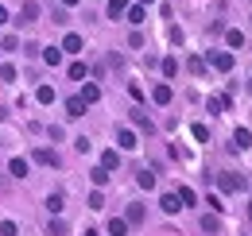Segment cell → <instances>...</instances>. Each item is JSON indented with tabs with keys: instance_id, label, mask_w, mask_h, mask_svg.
I'll use <instances>...</instances> for the list:
<instances>
[{
	"instance_id": "7c38bea8",
	"label": "cell",
	"mask_w": 252,
	"mask_h": 236,
	"mask_svg": "<svg viewBox=\"0 0 252 236\" xmlns=\"http://www.w3.org/2000/svg\"><path fill=\"white\" fill-rule=\"evenodd\" d=\"M225 43H229V51H241V47H245V31L229 28V31H225Z\"/></svg>"
},
{
	"instance_id": "484cf974",
	"label": "cell",
	"mask_w": 252,
	"mask_h": 236,
	"mask_svg": "<svg viewBox=\"0 0 252 236\" xmlns=\"http://www.w3.org/2000/svg\"><path fill=\"white\" fill-rule=\"evenodd\" d=\"M90 178H94V186L101 190V186L109 182V171H105V167H94V171H90Z\"/></svg>"
},
{
	"instance_id": "ffe728a7",
	"label": "cell",
	"mask_w": 252,
	"mask_h": 236,
	"mask_svg": "<svg viewBox=\"0 0 252 236\" xmlns=\"http://www.w3.org/2000/svg\"><path fill=\"white\" fill-rule=\"evenodd\" d=\"M109 236H128V221L125 217H113V221H109Z\"/></svg>"
},
{
	"instance_id": "277c9868",
	"label": "cell",
	"mask_w": 252,
	"mask_h": 236,
	"mask_svg": "<svg viewBox=\"0 0 252 236\" xmlns=\"http://www.w3.org/2000/svg\"><path fill=\"white\" fill-rule=\"evenodd\" d=\"M78 97H82L86 105H97V101H101V86H97V82H82V93H78Z\"/></svg>"
},
{
	"instance_id": "4fadbf2b",
	"label": "cell",
	"mask_w": 252,
	"mask_h": 236,
	"mask_svg": "<svg viewBox=\"0 0 252 236\" xmlns=\"http://www.w3.org/2000/svg\"><path fill=\"white\" fill-rule=\"evenodd\" d=\"M8 175L12 178H28V159H20V155L8 159Z\"/></svg>"
},
{
	"instance_id": "7402d4cb",
	"label": "cell",
	"mask_w": 252,
	"mask_h": 236,
	"mask_svg": "<svg viewBox=\"0 0 252 236\" xmlns=\"http://www.w3.org/2000/svg\"><path fill=\"white\" fill-rule=\"evenodd\" d=\"M43 62H47V66H59V62H63V51H59V47H43Z\"/></svg>"
},
{
	"instance_id": "ab89813d",
	"label": "cell",
	"mask_w": 252,
	"mask_h": 236,
	"mask_svg": "<svg viewBox=\"0 0 252 236\" xmlns=\"http://www.w3.org/2000/svg\"><path fill=\"white\" fill-rule=\"evenodd\" d=\"M249 221H252V202H249Z\"/></svg>"
},
{
	"instance_id": "1f68e13d",
	"label": "cell",
	"mask_w": 252,
	"mask_h": 236,
	"mask_svg": "<svg viewBox=\"0 0 252 236\" xmlns=\"http://www.w3.org/2000/svg\"><path fill=\"white\" fill-rule=\"evenodd\" d=\"M0 236H20V229H16V221H0Z\"/></svg>"
},
{
	"instance_id": "f546056e",
	"label": "cell",
	"mask_w": 252,
	"mask_h": 236,
	"mask_svg": "<svg viewBox=\"0 0 252 236\" xmlns=\"http://www.w3.org/2000/svg\"><path fill=\"white\" fill-rule=\"evenodd\" d=\"M47 236H66V221H59V217H55V221L47 225Z\"/></svg>"
},
{
	"instance_id": "74e56055",
	"label": "cell",
	"mask_w": 252,
	"mask_h": 236,
	"mask_svg": "<svg viewBox=\"0 0 252 236\" xmlns=\"http://www.w3.org/2000/svg\"><path fill=\"white\" fill-rule=\"evenodd\" d=\"M63 4H66V8H74V4H82V0H63Z\"/></svg>"
},
{
	"instance_id": "44dd1931",
	"label": "cell",
	"mask_w": 252,
	"mask_h": 236,
	"mask_svg": "<svg viewBox=\"0 0 252 236\" xmlns=\"http://www.w3.org/2000/svg\"><path fill=\"white\" fill-rule=\"evenodd\" d=\"M159 70H163V78H175V74H179V59H171V55H167V59L159 62Z\"/></svg>"
},
{
	"instance_id": "2e32d148",
	"label": "cell",
	"mask_w": 252,
	"mask_h": 236,
	"mask_svg": "<svg viewBox=\"0 0 252 236\" xmlns=\"http://www.w3.org/2000/svg\"><path fill=\"white\" fill-rule=\"evenodd\" d=\"M101 167H105V171H117V167H121V151H101Z\"/></svg>"
},
{
	"instance_id": "9a60e30c",
	"label": "cell",
	"mask_w": 252,
	"mask_h": 236,
	"mask_svg": "<svg viewBox=\"0 0 252 236\" xmlns=\"http://www.w3.org/2000/svg\"><path fill=\"white\" fill-rule=\"evenodd\" d=\"M159 209H163V213H179V209H183L179 194H163V198H159Z\"/></svg>"
},
{
	"instance_id": "5b68a950",
	"label": "cell",
	"mask_w": 252,
	"mask_h": 236,
	"mask_svg": "<svg viewBox=\"0 0 252 236\" xmlns=\"http://www.w3.org/2000/svg\"><path fill=\"white\" fill-rule=\"evenodd\" d=\"M171 97H175V89L167 86V82H159V86L152 89V101H156V105H171Z\"/></svg>"
},
{
	"instance_id": "60d3db41",
	"label": "cell",
	"mask_w": 252,
	"mask_h": 236,
	"mask_svg": "<svg viewBox=\"0 0 252 236\" xmlns=\"http://www.w3.org/2000/svg\"><path fill=\"white\" fill-rule=\"evenodd\" d=\"M140 4H152V0H140Z\"/></svg>"
},
{
	"instance_id": "30bf717a",
	"label": "cell",
	"mask_w": 252,
	"mask_h": 236,
	"mask_svg": "<svg viewBox=\"0 0 252 236\" xmlns=\"http://www.w3.org/2000/svg\"><path fill=\"white\" fill-rule=\"evenodd\" d=\"M245 148H252V132L249 128H237L233 132V151H245Z\"/></svg>"
},
{
	"instance_id": "3957f363",
	"label": "cell",
	"mask_w": 252,
	"mask_h": 236,
	"mask_svg": "<svg viewBox=\"0 0 252 236\" xmlns=\"http://www.w3.org/2000/svg\"><path fill=\"white\" fill-rule=\"evenodd\" d=\"M117 148H121V151H136V148H140V140H136L132 128H121V132H117Z\"/></svg>"
},
{
	"instance_id": "ba28073f",
	"label": "cell",
	"mask_w": 252,
	"mask_h": 236,
	"mask_svg": "<svg viewBox=\"0 0 252 236\" xmlns=\"http://www.w3.org/2000/svg\"><path fill=\"white\" fill-rule=\"evenodd\" d=\"M35 163H43V167H59V151H51V148H35Z\"/></svg>"
},
{
	"instance_id": "8d00e7d4",
	"label": "cell",
	"mask_w": 252,
	"mask_h": 236,
	"mask_svg": "<svg viewBox=\"0 0 252 236\" xmlns=\"http://www.w3.org/2000/svg\"><path fill=\"white\" fill-rule=\"evenodd\" d=\"M0 24H8V8L4 4H0Z\"/></svg>"
},
{
	"instance_id": "8992f818",
	"label": "cell",
	"mask_w": 252,
	"mask_h": 236,
	"mask_svg": "<svg viewBox=\"0 0 252 236\" xmlns=\"http://www.w3.org/2000/svg\"><path fill=\"white\" fill-rule=\"evenodd\" d=\"M86 109H90V105H86V101H82V97H70V101H66V117H70V120L86 117Z\"/></svg>"
},
{
	"instance_id": "4dcf8cb0",
	"label": "cell",
	"mask_w": 252,
	"mask_h": 236,
	"mask_svg": "<svg viewBox=\"0 0 252 236\" xmlns=\"http://www.w3.org/2000/svg\"><path fill=\"white\" fill-rule=\"evenodd\" d=\"M187 70H190V74H206V59H198V55H194V59L187 62Z\"/></svg>"
},
{
	"instance_id": "d6986e66",
	"label": "cell",
	"mask_w": 252,
	"mask_h": 236,
	"mask_svg": "<svg viewBox=\"0 0 252 236\" xmlns=\"http://www.w3.org/2000/svg\"><path fill=\"white\" fill-rule=\"evenodd\" d=\"M66 74H70V82H86V74H90V70H86V62H70V70H66Z\"/></svg>"
},
{
	"instance_id": "ac0fdd59",
	"label": "cell",
	"mask_w": 252,
	"mask_h": 236,
	"mask_svg": "<svg viewBox=\"0 0 252 236\" xmlns=\"http://www.w3.org/2000/svg\"><path fill=\"white\" fill-rule=\"evenodd\" d=\"M125 221H128V229H132V225H144V206H128Z\"/></svg>"
},
{
	"instance_id": "7a4b0ae2",
	"label": "cell",
	"mask_w": 252,
	"mask_h": 236,
	"mask_svg": "<svg viewBox=\"0 0 252 236\" xmlns=\"http://www.w3.org/2000/svg\"><path fill=\"white\" fill-rule=\"evenodd\" d=\"M218 186L225 190V194H233V190H245V178H237L233 171H221V175H218Z\"/></svg>"
},
{
	"instance_id": "836d02e7",
	"label": "cell",
	"mask_w": 252,
	"mask_h": 236,
	"mask_svg": "<svg viewBox=\"0 0 252 236\" xmlns=\"http://www.w3.org/2000/svg\"><path fill=\"white\" fill-rule=\"evenodd\" d=\"M90 209H105V194H101V190L90 194Z\"/></svg>"
},
{
	"instance_id": "e0dca14e",
	"label": "cell",
	"mask_w": 252,
	"mask_h": 236,
	"mask_svg": "<svg viewBox=\"0 0 252 236\" xmlns=\"http://www.w3.org/2000/svg\"><path fill=\"white\" fill-rule=\"evenodd\" d=\"M229 105H233V101H229L225 93H221V97H210V101H206V109H210V113H225Z\"/></svg>"
},
{
	"instance_id": "8fae6325",
	"label": "cell",
	"mask_w": 252,
	"mask_h": 236,
	"mask_svg": "<svg viewBox=\"0 0 252 236\" xmlns=\"http://www.w3.org/2000/svg\"><path fill=\"white\" fill-rule=\"evenodd\" d=\"M125 20H128V24H136V28H140V24H144V20H148V12H144V4H128Z\"/></svg>"
},
{
	"instance_id": "f35d334b",
	"label": "cell",
	"mask_w": 252,
	"mask_h": 236,
	"mask_svg": "<svg viewBox=\"0 0 252 236\" xmlns=\"http://www.w3.org/2000/svg\"><path fill=\"white\" fill-rule=\"evenodd\" d=\"M86 236H101V233H97V229H86Z\"/></svg>"
},
{
	"instance_id": "603a6c76",
	"label": "cell",
	"mask_w": 252,
	"mask_h": 236,
	"mask_svg": "<svg viewBox=\"0 0 252 236\" xmlns=\"http://www.w3.org/2000/svg\"><path fill=\"white\" fill-rule=\"evenodd\" d=\"M35 101H39V105H51V101H55V89H51V86H39V89H35Z\"/></svg>"
},
{
	"instance_id": "f1b7e54d",
	"label": "cell",
	"mask_w": 252,
	"mask_h": 236,
	"mask_svg": "<svg viewBox=\"0 0 252 236\" xmlns=\"http://www.w3.org/2000/svg\"><path fill=\"white\" fill-rule=\"evenodd\" d=\"M0 82H16V66L12 62H0Z\"/></svg>"
},
{
	"instance_id": "cb8c5ba5",
	"label": "cell",
	"mask_w": 252,
	"mask_h": 236,
	"mask_svg": "<svg viewBox=\"0 0 252 236\" xmlns=\"http://www.w3.org/2000/svg\"><path fill=\"white\" fill-rule=\"evenodd\" d=\"M125 12H128V0H109V16L113 20H121Z\"/></svg>"
},
{
	"instance_id": "9c48e42d",
	"label": "cell",
	"mask_w": 252,
	"mask_h": 236,
	"mask_svg": "<svg viewBox=\"0 0 252 236\" xmlns=\"http://www.w3.org/2000/svg\"><path fill=\"white\" fill-rule=\"evenodd\" d=\"M132 124H136L140 132H148V136L156 132V124H152V117H148V113H140V109H132Z\"/></svg>"
},
{
	"instance_id": "e575fe53",
	"label": "cell",
	"mask_w": 252,
	"mask_h": 236,
	"mask_svg": "<svg viewBox=\"0 0 252 236\" xmlns=\"http://www.w3.org/2000/svg\"><path fill=\"white\" fill-rule=\"evenodd\" d=\"M202 229H206V233H218V229H221L218 217H210V213H206V217H202Z\"/></svg>"
},
{
	"instance_id": "6da1fadb",
	"label": "cell",
	"mask_w": 252,
	"mask_h": 236,
	"mask_svg": "<svg viewBox=\"0 0 252 236\" xmlns=\"http://www.w3.org/2000/svg\"><path fill=\"white\" fill-rule=\"evenodd\" d=\"M210 66H214L218 74H229V70L237 66V59H233V51H210Z\"/></svg>"
},
{
	"instance_id": "d6a6232c",
	"label": "cell",
	"mask_w": 252,
	"mask_h": 236,
	"mask_svg": "<svg viewBox=\"0 0 252 236\" xmlns=\"http://www.w3.org/2000/svg\"><path fill=\"white\" fill-rule=\"evenodd\" d=\"M16 47H20L16 35H4V39H0V51H16Z\"/></svg>"
},
{
	"instance_id": "d4e9b609",
	"label": "cell",
	"mask_w": 252,
	"mask_h": 236,
	"mask_svg": "<svg viewBox=\"0 0 252 236\" xmlns=\"http://www.w3.org/2000/svg\"><path fill=\"white\" fill-rule=\"evenodd\" d=\"M63 206H66V198H63V194H51V198H47V209H51L55 217L63 213Z\"/></svg>"
},
{
	"instance_id": "83f0119b",
	"label": "cell",
	"mask_w": 252,
	"mask_h": 236,
	"mask_svg": "<svg viewBox=\"0 0 252 236\" xmlns=\"http://www.w3.org/2000/svg\"><path fill=\"white\" fill-rule=\"evenodd\" d=\"M179 202H183V206H194V202H198V194H194L190 186H179Z\"/></svg>"
},
{
	"instance_id": "5bb4252c",
	"label": "cell",
	"mask_w": 252,
	"mask_h": 236,
	"mask_svg": "<svg viewBox=\"0 0 252 236\" xmlns=\"http://www.w3.org/2000/svg\"><path fill=\"white\" fill-rule=\"evenodd\" d=\"M35 20H39V4H35V0H28V4L20 8V24H35Z\"/></svg>"
},
{
	"instance_id": "d590c367",
	"label": "cell",
	"mask_w": 252,
	"mask_h": 236,
	"mask_svg": "<svg viewBox=\"0 0 252 236\" xmlns=\"http://www.w3.org/2000/svg\"><path fill=\"white\" fill-rule=\"evenodd\" d=\"M190 132H194V140H210V132H206V124H194Z\"/></svg>"
},
{
	"instance_id": "52a82bcc",
	"label": "cell",
	"mask_w": 252,
	"mask_h": 236,
	"mask_svg": "<svg viewBox=\"0 0 252 236\" xmlns=\"http://www.w3.org/2000/svg\"><path fill=\"white\" fill-rule=\"evenodd\" d=\"M82 47H86V43H82V35H78V31H70V35L63 39V47H59V51H66V55H78Z\"/></svg>"
},
{
	"instance_id": "4316f807",
	"label": "cell",
	"mask_w": 252,
	"mask_h": 236,
	"mask_svg": "<svg viewBox=\"0 0 252 236\" xmlns=\"http://www.w3.org/2000/svg\"><path fill=\"white\" fill-rule=\"evenodd\" d=\"M136 182H140L144 190H156V175H152V171H140V175H136Z\"/></svg>"
}]
</instances>
